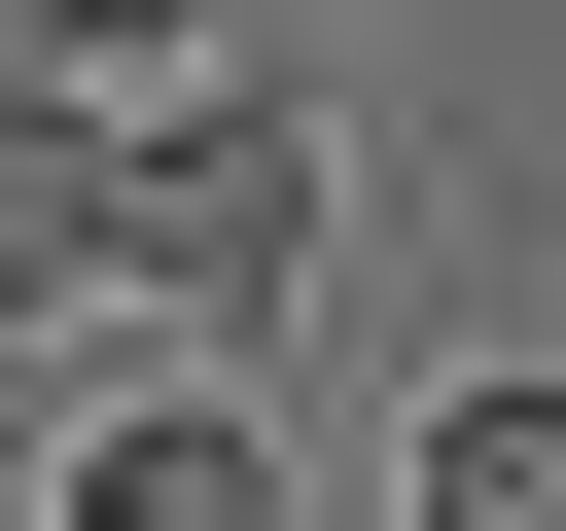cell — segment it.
I'll return each instance as SVG.
<instances>
[{
	"instance_id": "3957f363",
	"label": "cell",
	"mask_w": 566,
	"mask_h": 531,
	"mask_svg": "<svg viewBox=\"0 0 566 531\" xmlns=\"http://www.w3.org/2000/svg\"><path fill=\"white\" fill-rule=\"evenodd\" d=\"M0 319H106V106L0 71Z\"/></svg>"
},
{
	"instance_id": "6da1fadb",
	"label": "cell",
	"mask_w": 566,
	"mask_h": 531,
	"mask_svg": "<svg viewBox=\"0 0 566 531\" xmlns=\"http://www.w3.org/2000/svg\"><path fill=\"white\" fill-rule=\"evenodd\" d=\"M318 212H354V177H318V106H212V71H177V106H106V283H142V319H283V283H318Z\"/></svg>"
},
{
	"instance_id": "5b68a950",
	"label": "cell",
	"mask_w": 566,
	"mask_h": 531,
	"mask_svg": "<svg viewBox=\"0 0 566 531\" xmlns=\"http://www.w3.org/2000/svg\"><path fill=\"white\" fill-rule=\"evenodd\" d=\"M177 35H212V0H0V71H71V106H142Z\"/></svg>"
},
{
	"instance_id": "277c9868",
	"label": "cell",
	"mask_w": 566,
	"mask_h": 531,
	"mask_svg": "<svg viewBox=\"0 0 566 531\" xmlns=\"http://www.w3.org/2000/svg\"><path fill=\"white\" fill-rule=\"evenodd\" d=\"M389 531H566V389H424V460H389Z\"/></svg>"
},
{
	"instance_id": "7a4b0ae2",
	"label": "cell",
	"mask_w": 566,
	"mask_h": 531,
	"mask_svg": "<svg viewBox=\"0 0 566 531\" xmlns=\"http://www.w3.org/2000/svg\"><path fill=\"white\" fill-rule=\"evenodd\" d=\"M35 531H318V496H283V425H248V389H142V425H106Z\"/></svg>"
}]
</instances>
